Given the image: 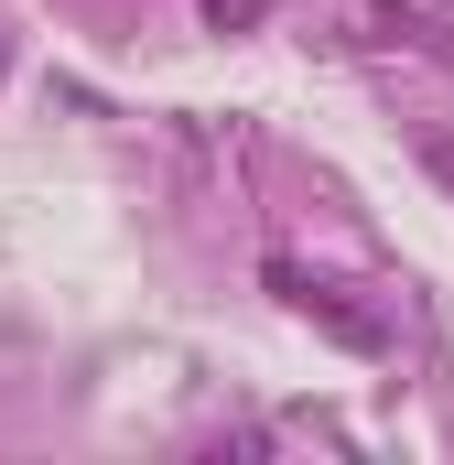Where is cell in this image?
Returning a JSON list of instances; mask_svg holds the SVG:
<instances>
[{"instance_id": "cell-1", "label": "cell", "mask_w": 454, "mask_h": 465, "mask_svg": "<svg viewBox=\"0 0 454 465\" xmlns=\"http://www.w3.org/2000/svg\"><path fill=\"white\" fill-rule=\"evenodd\" d=\"M357 33H368V44H433V22H422V11H368Z\"/></svg>"}, {"instance_id": "cell-2", "label": "cell", "mask_w": 454, "mask_h": 465, "mask_svg": "<svg viewBox=\"0 0 454 465\" xmlns=\"http://www.w3.org/2000/svg\"><path fill=\"white\" fill-rule=\"evenodd\" d=\"M260 11H271V0H206V33H249Z\"/></svg>"}]
</instances>
